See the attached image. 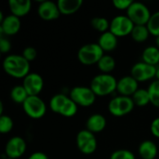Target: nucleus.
<instances>
[{
    "label": "nucleus",
    "instance_id": "obj_1",
    "mask_svg": "<svg viewBox=\"0 0 159 159\" xmlns=\"http://www.w3.org/2000/svg\"><path fill=\"white\" fill-rule=\"evenodd\" d=\"M3 69L10 76L24 78L30 74V62L19 54H9L3 61Z\"/></svg>",
    "mask_w": 159,
    "mask_h": 159
},
{
    "label": "nucleus",
    "instance_id": "obj_2",
    "mask_svg": "<svg viewBox=\"0 0 159 159\" xmlns=\"http://www.w3.org/2000/svg\"><path fill=\"white\" fill-rule=\"evenodd\" d=\"M89 87L96 96H106L116 90L117 80L110 74H101L92 78Z\"/></svg>",
    "mask_w": 159,
    "mask_h": 159
},
{
    "label": "nucleus",
    "instance_id": "obj_3",
    "mask_svg": "<svg viewBox=\"0 0 159 159\" xmlns=\"http://www.w3.org/2000/svg\"><path fill=\"white\" fill-rule=\"evenodd\" d=\"M103 55L104 51L98 43L86 44L82 46L77 52L78 61L85 65H92L98 63Z\"/></svg>",
    "mask_w": 159,
    "mask_h": 159
},
{
    "label": "nucleus",
    "instance_id": "obj_4",
    "mask_svg": "<svg viewBox=\"0 0 159 159\" xmlns=\"http://www.w3.org/2000/svg\"><path fill=\"white\" fill-rule=\"evenodd\" d=\"M135 106V103L131 97L128 96H116L110 100L108 103V110L110 114L115 116H124L129 114Z\"/></svg>",
    "mask_w": 159,
    "mask_h": 159
},
{
    "label": "nucleus",
    "instance_id": "obj_5",
    "mask_svg": "<svg viewBox=\"0 0 159 159\" xmlns=\"http://www.w3.org/2000/svg\"><path fill=\"white\" fill-rule=\"evenodd\" d=\"M69 97L78 106L89 107L95 102L97 96L90 89V87L77 86L71 89Z\"/></svg>",
    "mask_w": 159,
    "mask_h": 159
},
{
    "label": "nucleus",
    "instance_id": "obj_6",
    "mask_svg": "<svg viewBox=\"0 0 159 159\" xmlns=\"http://www.w3.org/2000/svg\"><path fill=\"white\" fill-rule=\"evenodd\" d=\"M152 13L146 5L142 2H135L130 5L127 10V16L135 25H146L150 20Z\"/></svg>",
    "mask_w": 159,
    "mask_h": 159
},
{
    "label": "nucleus",
    "instance_id": "obj_7",
    "mask_svg": "<svg viewBox=\"0 0 159 159\" xmlns=\"http://www.w3.org/2000/svg\"><path fill=\"white\" fill-rule=\"evenodd\" d=\"M22 107L25 114L34 119L43 117L47 112V105L39 96H29Z\"/></svg>",
    "mask_w": 159,
    "mask_h": 159
},
{
    "label": "nucleus",
    "instance_id": "obj_8",
    "mask_svg": "<svg viewBox=\"0 0 159 159\" xmlns=\"http://www.w3.org/2000/svg\"><path fill=\"white\" fill-rule=\"evenodd\" d=\"M134 25L127 15H117L110 21V31L117 37L126 36L131 34Z\"/></svg>",
    "mask_w": 159,
    "mask_h": 159
},
{
    "label": "nucleus",
    "instance_id": "obj_9",
    "mask_svg": "<svg viewBox=\"0 0 159 159\" xmlns=\"http://www.w3.org/2000/svg\"><path fill=\"white\" fill-rule=\"evenodd\" d=\"M157 70V67L155 65H151L143 61H139L131 67L130 75L138 82H144L156 77Z\"/></svg>",
    "mask_w": 159,
    "mask_h": 159
},
{
    "label": "nucleus",
    "instance_id": "obj_10",
    "mask_svg": "<svg viewBox=\"0 0 159 159\" xmlns=\"http://www.w3.org/2000/svg\"><path fill=\"white\" fill-rule=\"evenodd\" d=\"M26 142L20 136H14L10 138L5 147V153L7 157L17 159L20 157L26 151Z\"/></svg>",
    "mask_w": 159,
    "mask_h": 159
},
{
    "label": "nucleus",
    "instance_id": "obj_11",
    "mask_svg": "<svg viewBox=\"0 0 159 159\" xmlns=\"http://www.w3.org/2000/svg\"><path fill=\"white\" fill-rule=\"evenodd\" d=\"M22 86L29 96H38L44 88V80L39 74L30 73L23 78Z\"/></svg>",
    "mask_w": 159,
    "mask_h": 159
},
{
    "label": "nucleus",
    "instance_id": "obj_12",
    "mask_svg": "<svg viewBox=\"0 0 159 159\" xmlns=\"http://www.w3.org/2000/svg\"><path fill=\"white\" fill-rule=\"evenodd\" d=\"M37 12L40 18L45 20H56L60 17V14H61L58 4L53 1H48V0L42 1L39 4L37 7Z\"/></svg>",
    "mask_w": 159,
    "mask_h": 159
},
{
    "label": "nucleus",
    "instance_id": "obj_13",
    "mask_svg": "<svg viewBox=\"0 0 159 159\" xmlns=\"http://www.w3.org/2000/svg\"><path fill=\"white\" fill-rule=\"evenodd\" d=\"M138 81L131 75H126L117 80L116 91L122 96L132 97V95L138 90Z\"/></svg>",
    "mask_w": 159,
    "mask_h": 159
},
{
    "label": "nucleus",
    "instance_id": "obj_14",
    "mask_svg": "<svg viewBox=\"0 0 159 159\" xmlns=\"http://www.w3.org/2000/svg\"><path fill=\"white\" fill-rule=\"evenodd\" d=\"M20 29V20L19 17L9 14L0 22V32L5 35L16 34Z\"/></svg>",
    "mask_w": 159,
    "mask_h": 159
},
{
    "label": "nucleus",
    "instance_id": "obj_15",
    "mask_svg": "<svg viewBox=\"0 0 159 159\" xmlns=\"http://www.w3.org/2000/svg\"><path fill=\"white\" fill-rule=\"evenodd\" d=\"M8 6L11 14L20 18L29 13L32 7V2L30 0H9Z\"/></svg>",
    "mask_w": 159,
    "mask_h": 159
},
{
    "label": "nucleus",
    "instance_id": "obj_16",
    "mask_svg": "<svg viewBox=\"0 0 159 159\" xmlns=\"http://www.w3.org/2000/svg\"><path fill=\"white\" fill-rule=\"evenodd\" d=\"M86 127L88 130L94 134L101 132L106 127V118L102 114H93L87 119Z\"/></svg>",
    "mask_w": 159,
    "mask_h": 159
},
{
    "label": "nucleus",
    "instance_id": "obj_17",
    "mask_svg": "<svg viewBox=\"0 0 159 159\" xmlns=\"http://www.w3.org/2000/svg\"><path fill=\"white\" fill-rule=\"evenodd\" d=\"M98 44L103 51H112L117 47L118 37L109 30L100 35Z\"/></svg>",
    "mask_w": 159,
    "mask_h": 159
},
{
    "label": "nucleus",
    "instance_id": "obj_18",
    "mask_svg": "<svg viewBox=\"0 0 159 159\" xmlns=\"http://www.w3.org/2000/svg\"><path fill=\"white\" fill-rule=\"evenodd\" d=\"M139 155L143 159H155L157 156V145L150 140L143 141L139 146Z\"/></svg>",
    "mask_w": 159,
    "mask_h": 159
},
{
    "label": "nucleus",
    "instance_id": "obj_19",
    "mask_svg": "<svg viewBox=\"0 0 159 159\" xmlns=\"http://www.w3.org/2000/svg\"><path fill=\"white\" fill-rule=\"evenodd\" d=\"M61 14L70 15L76 12L83 5V0H59L57 2Z\"/></svg>",
    "mask_w": 159,
    "mask_h": 159
},
{
    "label": "nucleus",
    "instance_id": "obj_20",
    "mask_svg": "<svg viewBox=\"0 0 159 159\" xmlns=\"http://www.w3.org/2000/svg\"><path fill=\"white\" fill-rule=\"evenodd\" d=\"M143 61L157 66L159 63V48L157 46H149L144 48L142 54Z\"/></svg>",
    "mask_w": 159,
    "mask_h": 159
},
{
    "label": "nucleus",
    "instance_id": "obj_21",
    "mask_svg": "<svg viewBox=\"0 0 159 159\" xmlns=\"http://www.w3.org/2000/svg\"><path fill=\"white\" fill-rule=\"evenodd\" d=\"M97 65L99 69L102 72V74H110L116 68V60L111 55L104 54L99 61Z\"/></svg>",
    "mask_w": 159,
    "mask_h": 159
},
{
    "label": "nucleus",
    "instance_id": "obj_22",
    "mask_svg": "<svg viewBox=\"0 0 159 159\" xmlns=\"http://www.w3.org/2000/svg\"><path fill=\"white\" fill-rule=\"evenodd\" d=\"M150 32L147 25H134L133 30L130 34L133 40L136 42H144L148 39Z\"/></svg>",
    "mask_w": 159,
    "mask_h": 159
},
{
    "label": "nucleus",
    "instance_id": "obj_23",
    "mask_svg": "<svg viewBox=\"0 0 159 159\" xmlns=\"http://www.w3.org/2000/svg\"><path fill=\"white\" fill-rule=\"evenodd\" d=\"M132 100L135 103V105L143 107L150 102V95L148 92V89H138V90L132 95Z\"/></svg>",
    "mask_w": 159,
    "mask_h": 159
},
{
    "label": "nucleus",
    "instance_id": "obj_24",
    "mask_svg": "<svg viewBox=\"0 0 159 159\" xmlns=\"http://www.w3.org/2000/svg\"><path fill=\"white\" fill-rule=\"evenodd\" d=\"M28 97H29V95L22 85L15 86L10 90V98L13 102H15L17 103L23 104V102L27 100Z\"/></svg>",
    "mask_w": 159,
    "mask_h": 159
},
{
    "label": "nucleus",
    "instance_id": "obj_25",
    "mask_svg": "<svg viewBox=\"0 0 159 159\" xmlns=\"http://www.w3.org/2000/svg\"><path fill=\"white\" fill-rule=\"evenodd\" d=\"M68 99H69V97H67L66 95L61 94V93H59V94L54 95L50 99V101H49V107H50V109L54 113L60 114L62 106L64 105V103L66 102V101Z\"/></svg>",
    "mask_w": 159,
    "mask_h": 159
},
{
    "label": "nucleus",
    "instance_id": "obj_26",
    "mask_svg": "<svg viewBox=\"0 0 159 159\" xmlns=\"http://www.w3.org/2000/svg\"><path fill=\"white\" fill-rule=\"evenodd\" d=\"M94 138H96L95 134L90 132L87 129L80 130L77 133V136H76V145H77V148L79 150H81L89 141L93 140Z\"/></svg>",
    "mask_w": 159,
    "mask_h": 159
},
{
    "label": "nucleus",
    "instance_id": "obj_27",
    "mask_svg": "<svg viewBox=\"0 0 159 159\" xmlns=\"http://www.w3.org/2000/svg\"><path fill=\"white\" fill-rule=\"evenodd\" d=\"M90 23L95 30L101 32L102 34L110 30V21L104 17H94Z\"/></svg>",
    "mask_w": 159,
    "mask_h": 159
},
{
    "label": "nucleus",
    "instance_id": "obj_28",
    "mask_svg": "<svg viewBox=\"0 0 159 159\" xmlns=\"http://www.w3.org/2000/svg\"><path fill=\"white\" fill-rule=\"evenodd\" d=\"M147 89L150 95V102L154 106L159 107V80H154Z\"/></svg>",
    "mask_w": 159,
    "mask_h": 159
},
{
    "label": "nucleus",
    "instance_id": "obj_29",
    "mask_svg": "<svg viewBox=\"0 0 159 159\" xmlns=\"http://www.w3.org/2000/svg\"><path fill=\"white\" fill-rule=\"evenodd\" d=\"M77 108H78V105L69 97V99L66 101V102L62 106V108L60 112V115L66 116V117L74 116L77 113Z\"/></svg>",
    "mask_w": 159,
    "mask_h": 159
},
{
    "label": "nucleus",
    "instance_id": "obj_30",
    "mask_svg": "<svg viewBox=\"0 0 159 159\" xmlns=\"http://www.w3.org/2000/svg\"><path fill=\"white\" fill-rule=\"evenodd\" d=\"M146 25L151 34L155 35L156 37L159 36V11L154 12L151 15L150 20Z\"/></svg>",
    "mask_w": 159,
    "mask_h": 159
},
{
    "label": "nucleus",
    "instance_id": "obj_31",
    "mask_svg": "<svg viewBox=\"0 0 159 159\" xmlns=\"http://www.w3.org/2000/svg\"><path fill=\"white\" fill-rule=\"evenodd\" d=\"M13 120L10 116H6V115H2L0 116V132L5 134V133H8L11 131V129H13Z\"/></svg>",
    "mask_w": 159,
    "mask_h": 159
},
{
    "label": "nucleus",
    "instance_id": "obj_32",
    "mask_svg": "<svg viewBox=\"0 0 159 159\" xmlns=\"http://www.w3.org/2000/svg\"><path fill=\"white\" fill-rule=\"evenodd\" d=\"M110 159H136V157L134 154L129 150L118 149L111 154Z\"/></svg>",
    "mask_w": 159,
    "mask_h": 159
},
{
    "label": "nucleus",
    "instance_id": "obj_33",
    "mask_svg": "<svg viewBox=\"0 0 159 159\" xmlns=\"http://www.w3.org/2000/svg\"><path fill=\"white\" fill-rule=\"evenodd\" d=\"M29 62L33 61L34 60H35L36 56H37V50L33 48V47H27L23 49L22 54H21Z\"/></svg>",
    "mask_w": 159,
    "mask_h": 159
},
{
    "label": "nucleus",
    "instance_id": "obj_34",
    "mask_svg": "<svg viewBox=\"0 0 159 159\" xmlns=\"http://www.w3.org/2000/svg\"><path fill=\"white\" fill-rule=\"evenodd\" d=\"M133 3L132 0H114L113 5L119 10H128L130 5Z\"/></svg>",
    "mask_w": 159,
    "mask_h": 159
},
{
    "label": "nucleus",
    "instance_id": "obj_35",
    "mask_svg": "<svg viewBox=\"0 0 159 159\" xmlns=\"http://www.w3.org/2000/svg\"><path fill=\"white\" fill-rule=\"evenodd\" d=\"M10 49H11V43H10V41L7 38H6L5 36L2 35L0 37V50H1V52L5 54V53L9 52Z\"/></svg>",
    "mask_w": 159,
    "mask_h": 159
},
{
    "label": "nucleus",
    "instance_id": "obj_36",
    "mask_svg": "<svg viewBox=\"0 0 159 159\" xmlns=\"http://www.w3.org/2000/svg\"><path fill=\"white\" fill-rule=\"evenodd\" d=\"M150 129H151L152 134H153L155 137L159 138V117L155 118V119L152 121Z\"/></svg>",
    "mask_w": 159,
    "mask_h": 159
},
{
    "label": "nucleus",
    "instance_id": "obj_37",
    "mask_svg": "<svg viewBox=\"0 0 159 159\" xmlns=\"http://www.w3.org/2000/svg\"><path fill=\"white\" fill-rule=\"evenodd\" d=\"M27 159H48V156L45 153L42 152H35L32 154Z\"/></svg>",
    "mask_w": 159,
    "mask_h": 159
},
{
    "label": "nucleus",
    "instance_id": "obj_38",
    "mask_svg": "<svg viewBox=\"0 0 159 159\" xmlns=\"http://www.w3.org/2000/svg\"><path fill=\"white\" fill-rule=\"evenodd\" d=\"M156 46L159 48V36L156 37Z\"/></svg>",
    "mask_w": 159,
    "mask_h": 159
},
{
    "label": "nucleus",
    "instance_id": "obj_39",
    "mask_svg": "<svg viewBox=\"0 0 159 159\" xmlns=\"http://www.w3.org/2000/svg\"><path fill=\"white\" fill-rule=\"evenodd\" d=\"M0 115H3V103L0 102Z\"/></svg>",
    "mask_w": 159,
    "mask_h": 159
},
{
    "label": "nucleus",
    "instance_id": "obj_40",
    "mask_svg": "<svg viewBox=\"0 0 159 159\" xmlns=\"http://www.w3.org/2000/svg\"><path fill=\"white\" fill-rule=\"evenodd\" d=\"M156 78L159 80V67L157 68V75H156Z\"/></svg>",
    "mask_w": 159,
    "mask_h": 159
},
{
    "label": "nucleus",
    "instance_id": "obj_41",
    "mask_svg": "<svg viewBox=\"0 0 159 159\" xmlns=\"http://www.w3.org/2000/svg\"><path fill=\"white\" fill-rule=\"evenodd\" d=\"M5 159H11V158H8V157H7V158H5Z\"/></svg>",
    "mask_w": 159,
    "mask_h": 159
}]
</instances>
